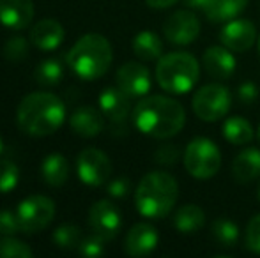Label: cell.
Returning a JSON list of instances; mask_svg holds the SVG:
<instances>
[{"label": "cell", "mask_w": 260, "mask_h": 258, "mask_svg": "<svg viewBox=\"0 0 260 258\" xmlns=\"http://www.w3.org/2000/svg\"><path fill=\"white\" fill-rule=\"evenodd\" d=\"M133 52L140 60H156L163 53V41L152 30H142L133 39Z\"/></svg>", "instance_id": "obj_24"}, {"label": "cell", "mask_w": 260, "mask_h": 258, "mask_svg": "<svg viewBox=\"0 0 260 258\" xmlns=\"http://www.w3.org/2000/svg\"><path fill=\"white\" fill-rule=\"evenodd\" d=\"M184 166L195 179H211L221 166V152L209 138H195L184 151Z\"/></svg>", "instance_id": "obj_6"}, {"label": "cell", "mask_w": 260, "mask_h": 258, "mask_svg": "<svg viewBox=\"0 0 260 258\" xmlns=\"http://www.w3.org/2000/svg\"><path fill=\"white\" fill-rule=\"evenodd\" d=\"M179 156H181L179 149L172 143H167V145H161V147L156 151V161L163 163V165H175Z\"/></svg>", "instance_id": "obj_35"}, {"label": "cell", "mask_w": 260, "mask_h": 258, "mask_svg": "<svg viewBox=\"0 0 260 258\" xmlns=\"http://www.w3.org/2000/svg\"><path fill=\"white\" fill-rule=\"evenodd\" d=\"M66 32L64 27L53 18H46L41 20L39 23L34 25L30 32V43L36 48L43 50V52H53L64 43Z\"/></svg>", "instance_id": "obj_18"}, {"label": "cell", "mask_w": 260, "mask_h": 258, "mask_svg": "<svg viewBox=\"0 0 260 258\" xmlns=\"http://www.w3.org/2000/svg\"><path fill=\"white\" fill-rule=\"evenodd\" d=\"M131 97L124 94L119 87H106L100 94V110L115 128H126L129 117Z\"/></svg>", "instance_id": "obj_13"}, {"label": "cell", "mask_w": 260, "mask_h": 258, "mask_svg": "<svg viewBox=\"0 0 260 258\" xmlns=\"http://www.w3.org/2000/svg\"><path fill=\"white\" fill-rule=\"evenodd\" d=\"M28 52H30V45L27 39L20 38V35L11 38L4 46V57L9 62H21L28 57Z\"/></svg>", "instance_id": "obj_31"}, {"label": "cell", "mask_w": 260, "mask_h": 258, "mask_svg": "<svg viewBox=\"0 0 260 258\" xmlns=\"http://www.w3.org/2000/svg\"><path fill=\"white\" fill-rule=\"evenodd\" d=\"M34 78L39 85L53 87L60 83V80L64 78V65L58 59H45L36 67Z\"/></svg>", "instance_id": "obj_26"}, {"label": "cell", "mask_w": 260, "mask_h": 258, "mask_svg": "<svg viewBox=\"0 0 260 258\" xmlns=\"http://www.w3.org/2000/svg\"><path fill=\"white\" fill-rule=\"evenodd\" d=\"M41 177L48 186L60 188L69 179V163L62 154H48L41 163Z\"/></svg>", "instance_id": "obj_21"}, {"label": "cell", "mask_w": 260, "mask_h": 258, "mask_svg": "<svg viewBox=\"0 0 260 258\" xmlns=\"http://www.w3.org/2000/svg\"><path fill=\"white\" fill-rule=\"evenodd\" d=\"M246 246L250 251L260 255V214L248 223L246 228Z\"/></svg>", "instance_id": "obj_34"}, {"label": "cell", "mask_w": 260, "mask_h": 258, "mask_svg": "<svg viewBox=\"0 0 260 258\" xmlns=\"http://www.w3.org/2000/svg\"><path fill=\"white\" fill-rule=\"evenodd\" d=\"M34 251L25 242L14 239L13 235H4L0 239V258H32Z\"/></svg>", "instance_id": "obj_29"}, {"label": "cell", "mask_w": 260, "mask_h": 258, "mask_svg": "<svg viewBox=\"0 0 260 258\" xmlns=\"http://www.w3.org/2000/svg\"><path fill=\"white\" fill-rule=\"evenodd\" d=\"M145 2H147L151 7H154V9H167V7L177 4L179 0H145Z\"/></svg>", "instance_id": "obj_38"}, {"label": "cell", "mask_w": 260, "mask_h": 258, "mask_svg": "<svg viewBox=\"0 0 260 258\" xmlns=\"http://www.w3.org/2000/svg\"><path fill=\"white\" fill-rule=\"evenodd\" d=\"M258 53H260V38H258Z\"/></svg>", "instance_id": "obj_41"}, {"label": "cell", "mask_w": 260, "mask_h": 258, "mask_svg": "<svg viewBox=\"0 0 260 258\" xmlns=\"http://www.w3.org/2000/svg\"><path fill=\"white\" fill-rule=\"evenodd\" d=\"M83 235L76 225H62L53 232L52 241L60 249H78Z\"/></svg>", "instance_id": "obj_28"}, {"label": "cell", "mask_w": 260, "mask_h": 258, "mask_svg": "<svg viewBox=\"0 0 260 258\" xmlns=\"http://www.w3.org/2000/svg\"><path fill=\"white\" fill-rule=\"evenodd\" d=\"M103 112L96 110L92 106H82L71 115L69 126L76 134L83 138H94L105 128Z\"/></svg>", "instance_id": "obj_19"}, {"label": "cell", "mask_w": 260, "mask_h": 258, "mask_svg": "<svg viewBox=\"0 0 260 258\" xmlns=\"http://www.w3.org/2000/svg\"><path fill=\"white\" fill-rule=\"evenodd\" d=\"M258 200H260V190H258Z\"/></svg>", "instance_id": "obj_43"}, {"label": "cell", "mask_w": 260, "mask_h": 258, "mask_svg": "<svg viewBox=\"0 0 260 258\" xmlns=\"http://www.w3.org/2000/svg\"><path fill=\"white\" fill-rule=\"evenodd\" d=\"M76 173L85 186L100 188L112 175V161L100 149H83L76 158Z\"/></svg>", "instance_id": "obj_9"}, {"label": "cell", "mask_w": 260, "mask_h": 258, "mask_svg": "<svg viewBox=\"0 0 260 258\" xmlns=\"http://www.w3.org/2000/svg\"><path fill=\"white\" fill-rule=\"evenodd\" d=\"M223 136L234 145H248L253 140V128L243 117H230L223 124Z\"/></svg>", "instance_id": "obj_25"}, {"label": "cell", "mask_w": 260, "mask_h": 258, "mask_svg": "<svg viewBox=\"0 0 260 258\" xmlns=\"http://www.w3.org/2000/svg\"><path fill=\"white\" fill-rule=\"evenodd\" d=\"M184 2H186V6L191 7V9H206L211 0H184Z\"/></svg>", "instance_id": "obj_39"}, {"label": "cell", "mask_w": 260, "mask_h": 258, "mask_svg": "<svg viewBox=\"0 0 260 258\" xmlns=\"http://www.w3.org/2000/svg\"><path fill=\"white\" fill-rule=\"evenodd\" d=\"M219 41L223 46H226L232 52H246L257 41V30L255 25L248 20H230L225 27L221 28Z\"/></svg>", "instance_id": "obj_14"}, {"label": "cell", "mask_w": 260, "mask_h": 258, "mask_svg": "<svg viewBox=\"0 0 260 258\" xmlns=\"http://www.w3.org/2000/svg\"><path fill=\"white\" fill-rule=\"evenodd\" d=\"M212 237L219 246L232 248L239 241V228H237V225L234 221L221 217V219H216L212 223Z\"/></svg>", "instance_id": "obj_27"}, {"label": "cell", "mask_w": 260, "mask_h": 258, "mask_svg": "<svg viewBox=\"0 0 260 258\" xmlns=\"http://www.w3.org/2000/svg\"><path fill=\"white\" fill-rule=\"evenodd\" d=\"M191 104L193 112L199 119L206 122H216L229 114L232 97H230L226 87L219 85V83H209L197 90Z\"/></svg>", "instance_id": "obj_7"}, {"label": "cell", "mask_w": 260, "mask_h": 258, "mask_svg": "<svg viewBox=\"0 0 260 258\" xmlns=\"http://www.w3.org/2000/svg\"><path fill=\"white\" fill-rule=\"evenodd\" d=\"M89 225L92 234L100 235L105 241H112L117 237L122 227L120 210L110 200H100L89 210Z\"/></svg>", "instance_id": "obj_10"}, {"label": "cell", "mask_w": 260, "mask_h": 258, "mask_svg": "<svg viewBox=\"0 0 260 258\" xmlns=\"http://www.w3.org/2000/svg\"><path fill=\"white\" fill-rule=\"evenodd\" d=\"M258 140H260V126H258Z\"/></svg>", "instance_id": "obj_42"}, {"label": "cell", "mask_w": 260, "mask_h": 258, "mask_svg": "<svg viewBox=\"0 0 260 258\" xmlns=\"http://www.w3.org/2000/svg\"><path fill=\"white\" fill-rule=\"evenodd\" d=\"M159 235L156 228L149 223H137L127 232L124 249L129 256H145L152 253L157 246Z\"/></svg>", "instance_id": "obj_15"}, {"label": "cell", "mask_w": 260, "mask_h": 258, "mask_svg": "<svg viewBox=\"0 0 260 258\" xmlns=\"http://www.w3.org/2000/svg\"><path fill=\"white\" fill-rule=\"evenodd\" d=\"M21 232L36 234L48 227L55 217V203L45 195H32L25 198L16 209Z\"/></svg>", "instance_id": "obj_8"}, {"label": "cell", "mask_w": 260, "mask_h": 258, "mask_svg": "<svg viewBox=\"0 0 260 258\" xmlns=\"http://www.w3.org/2000/svg\"><path fill=\"white\" fill-rule=\"evenodd\" d=\"M113 52L108 39L101 34H87L73 45L68 53V65L78 78L92 82L106 75L112 65Z\"/></svg>", "instance_id": "obj_4"}, {"label": "cell", "mask_w": 260, "mask_h": 258, "mask_svg": "<svg viewBox=\"0 0 260 258\" xmlns=\"http://www.w3.org/2000/svg\"><path fill=\"white\" fill-rule=\"evenodd\" d=\"M200 76L199 60L188 52L163 55L156 65V80L170 94H186L197 85Z\"/></svg>", "instance_id": "obj_5"}, {"label": "cell", "mask_w": 260, "mask_h": 258, "mask_svg": "<svg viewBox=\"0 0 260 258\" xmlns=\"http://www.w3.org/2000/svg\"><path fill=\"white\" fill-rule=\"evenodd\" d=\"M257 96H258V89L253 82H246L239 87V99L243 101V103H246V104L253 103V101L257 99Z\"/></svg>", "instance_id": "obj_37"}, {"label": "cell", "mask_w": 260, "mask_h": 258, "mask_svg": "<svg viewBox=\"0 0 260 258\" xmlns=\"http://www.w3.org/2000/svg\"><path fill=\"white\" fill-rule=\"evenodd\" d=\"M232 175L239 184H250L260 177V151L244 149L232 163Z\"/></svg>", "instance_id": "obj_20"}, {"label": "cell", "mask_w": 260, "mask_h": 258, "mask_svg": "<svg viewBox=\"0 0 260 258\" xmlns=\"http://www.w3.org/2000/svg\"><path fill=\"white\" fill-rule=\"evenodd\" d=\"M106 191H108V195L115 196V198H122V196H126L129 193V180L124 179V177L112 180V182L108 184V188H106Z\"/></svg>", "instance_id": "obj_36"}, {"label": "cell", "mask_w": 260, "mask_h": 258, "mask_svg": "<svg viewBox=\"0 0 260 258\" xmlns=\"http://www.w3.org/2000/svg\"><path fill=\"white\" fill-rule=\"evenodd\" d=\"M246 4L248 0H211L204 11L211 23H225L239 16L246 9Z\"/></svg>", "instance_id": "obj_22"}, {"label": "cell", "mask_w": 260, "mask_h": 258, "mask_svg": "<svg viewBox=\"0 0 260 258\" xmlns=\"http://www.w3.org/2000/svg\"><path fill=\"white\" fill-rule=\"evenodd\" d=\"M206 223V214L195 203L182 205L174 216V227L181 234H195Z\"/></svg>", "instance_id": "obj_23"}, {"label": "cell", "mask_w": 260, "mask_h": 258, "mask_svg": "<svg viewBox=\"0 0 260 258\" xmlns=\"http://www.w3.org/2000/svg\"><path fill=\"white\" fill-rule=\"evenodd\" d=\"M202 65L209 76L216 80H229L236 72V59L226 46H211L206 50Z\"/></svg>", "instance_id": "obj_17"}, {"label": "cell", "mask_w": 260, "mask_h": 258, "mask_svg": "<svg viewBox=\"0 0 260 258\" xmlns=\"http://www.w3.org/2000/svg\"><path fill=\"white\" fill-rule=\"evenodd\" d=\"M21 232L18 212L13 210H0V235H14Z\"/></svg>", "instance_id": "obj_33"}, {"label": "cell", "mask_w": 260, "mask_h": 258, "mask_svg": "<svg viewBox=\"0 0 260 258\" xmlns=\"http://www.w3.org/2000/svg\"><path fill=\"white\" fill-rule=\"evenodd\" d=\"M2 151H4V141H2V138H0V154H2Z\"/></svg>", "instance_id": "obj_40"}, {"label": "cell", "mask_w": 260, "mask_h": 258, "mask_svg": "<svg viewBox=\"0 0 260 258\" xmlns=\"http://www.w3.org/2000/svg\"><path fill=\"white\" fill-rule=\"evenodd\" d=\"M117 87L129 97H144L151 90V72L140 62H126L117 71Z\"/></svg>", "instance_id": "obj_12"}, {"label": "cell", "mask_w": 260, "mask_h": 258, "mask_svg": "<svg viewBox=\"0 0 260 258\" xmlns=\"http://www.w3.org/2000/svg\"><path fill=\"white\" fill-rule=\"evenodd\" d=\"M177 180L167 172H151L135 191V205L144 217L161 219L168 216L177 202Z\"/></svg>", "instance_id": "obj_3"}, {"label": "cell", "mask_w": 260, "mask_h": 258, "mask_svg": "<svg viewBox=\"0 0 260 258\" xmlns=\"http://www.w3.org/2000/svg\"><path fill=\"white\" fill-rule=\"evenodd\" d=\"M186 122L181 103L167 96H147L133 108V124L140 133L152 138L175 136Z\"/></svg>", "instance_id": "obj_1"}, {"label": "cell", "mask_w": 260, "mask_h": 258, "mask_svg": "<svg viewBox=\"0 0 260 258\" xmlns=\"http://www.w3.org/2000/svg\"><path fill=\"white\" fill-rule=\"evenodd\" d=\"M163 32L172 45L184 46L193 43L200 34V21L191 11H175L167 18Z\"/></svg>", "instance_id": "obj_11"}, {"label": "cell", "mask_w": 260, "mask_h": 258, "mask_svg": "<svg viewBox=\"0 0 260 258\" xmlns=\"http://www.w3.org/2000/svg\"><path fill=\"white\" fill-rule=\"evenodd\" d=\"M105 239H101L100 235L92 234L89 237H83L82 242L78 246V253L82 256H89V258H98L101 255H105Z\"/></svg>", "instance_id": "obj_32"}, {"label": "cell", "mask_w": 260, "mask_h": 258, "mask_svg": "<svg viewBox=\"0 0 260 258\" xmlns=\"http://www.w3.org/2000/svg\"><path fill=\"white\" fill-rule=\"evenodd\" d=\"M20 182V168L11 159H0V193H11Z\"/></svg>", "instance_id": "obj_30"}, {"label": "cell", "mask_w": 260, "mask_h": 258, "mask_svg": "<svg viewBox=\"0 0 260 258\" xmlns=\"http://www.w3.org/2000/svg\"><path fill=\"white\" fill-rule=\"evenodd\" d=\"M16 121L30 136H48L64 124L66 106L52 92H32L21 99Z\"/></svg>", "instance_id": "obj_2"}, {"label": "cell", "mask_w": 260, "mask_h": 258, "mask_svg": "<svg viewBox=\"0 0 260 258\" xmlns=\"http://www.w3.org/2000/svg\"><path fill=\"white\" fill-rule=\"evenodd\" d=\"M34 18L32 0H0V23L11 30H23Z\"/></svg>", "instance_id": "obj_16"}]
</instances>
